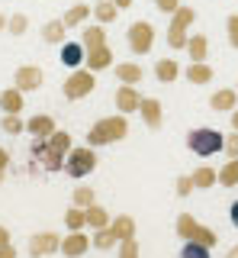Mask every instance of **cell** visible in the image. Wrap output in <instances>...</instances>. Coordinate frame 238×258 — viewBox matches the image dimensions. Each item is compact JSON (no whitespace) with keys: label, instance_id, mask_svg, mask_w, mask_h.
I'll list each match as a JSON object with an SVG mask.
<instances>
[{"label":"cell","instance_id":"cell-5","mask_svg":"<svg viewBox=\"0 0 238 258\" xmlns=\"http://www.w3.org/2000/svg\"><path fill=\"white\" fill-rule=\"evenodd\" d=\"M177 236H180V239H187V242H203V245H209V248L219 242L216 232L206 229V226H200L190 213H180V216H177Z\"/></svg>","mask_w":238,"mask_h":258},{"label":"cell","instance_id":"cell-29","mask_svg":"<svg viewBox=\"0 0 238 258\" xmlns=\"http://www.w3.org/2000/svg\"><path fill=\"white\" fill-rule=\"evenodd\" d=\"M81 42H84V48H97V45H106V32H103L100 26H90V29H84Z\"/></svg>","mask_w":238,"mask_h":258},{"label":"cell","instance_id":"cell-17","mask_svg":"<svg viewBox=\"0 0 238 258\" xmlns=\"http://www.w3.org/2000/svg\"><path fill=\"white\" fill-rule=\"evenodd\" d=\"M0 110L4 113H20L23 110V91L20 87H10V91L0 94Z\"/></svg>","mask_w":238,"mask_h":258},{"label":"cell","instance_id":"cell-46","mask_svg":"<svg viewBox=\"0 0 238 258\" xmlns=\"http://www.w3.org/2000/svg\"><path fill=\"white\" fill-rule=\"evenodd\" d=\"M232 226H238V200L232 204Z\"/></svg>","mask_w":238,"mask_h":258},{"label":"cell","instance_id":"cell-1","mask_svg":"<svg viewBox=\"0 0 238 258\" xmlns=\"http://www.w3.org/2000/svg\"><path fill=\"white\" fill-rule=\"evenodd\" d=\"M126 133H129V123H126V113H119V116H106V119H97V123L90 126V133H87V145H109V142H119L126 139Z\"/></svg>","mask_w":238,"mask_h":258},{"label":"cell","instance_id":"cell-44","mask_svg":"<svg viewBox=\"0 0 238 258\" xmlns=\"http://www.w3.org/2000/svg\"><path fill=\"white\" fill-rule=\"evenodd\" d=\"M0 258H17V248H13V245H4V248H0Z\"/></svg>","mask_w":238,"mask_h":258},{"label":"cell","instance_id":"cell-12","mask_svg":"<svg viewBox=\"0 0 238 258\" xmlns=\"http://www.w3.org/2000/svg\"><path fill=\"white\" fill-rule=\"evenodd\" d=\"M42 42H49V45H65L68 42V26H65V20H49L42 26Z\"/></svg>","mask_w":238,"mask_h":258},{"label":"cell","instance_id":"cell-43","mask_svg":"<svg viewBox=\"0 0 238 258\" xmlns=\"http://www.w3.org/2000/svg\"><path fill=\"white\" fill-rule=\"evenodd\" d=\"M7 168H10V152L0 149V171H7Z\"/></svg>","mask_w":238,"mask_h":258},{"label":"cell","instance_id":"cell-3","mask_svg":"<svg viewBox=\"0 0 238 258\" xmlns=\"http://www.w3.org/2000/svg\"><path fill=\"white\" fill-rule=\"evenodd\" d=\"M97 168V155H93V145H77L65 155V171L68 177H87Z\"/></svg>","mask_w":238,"mask_h":258},{"label":"cell","instance_id":"cell-49","mask_svg":"<svg viewBox=\"0 0 238 258\" xmlns=\"http://www.w3.org/2000/svg\"><path fill=\"white\" fill-rule=\"evenodd\" d=\"M232 126H235V133H238V110L232 113Z\"/></svg>","mask_w":238,"mask_h":258},{"label":"cell","instance_id":"cell-28","mask_svg":"<svg viewBox=\"0 0 238 258\" xmlns=\"http://www.w3.org/2000/svg\"><path fill=\"white\" fill-rule=\"evenodd\" d=\"M219 184L222 187H235L238 184V158H228V165L219 171Z\"/></svg>","mask_w":238,"mask_h":258},{"label":"cell","instance_id":"cell-22","mask_svg":"<svg viewBox=\"0 0 238 258\" xmlns=\"http://www.w3.org/2000/svg\"><path fill=\"white\" fill-rule=\"evenodd\" d=\"M113 220H109V213L103 207H97V204H90L87 207V226H93V229H103V226H109Z\"/></svg>","mask_w":238,"mask_h":258},{"label":"cell","instance_id":"cell-7","mask_svg":"<svg viewBox=\"0 0 238 258\" xmlns=\"http://www.w3.org/2000/svg\"><path fill=\"white\" fill-rule=\"evenodd\" d=\"M152 45H155V26H152V23H145V20L132 23V26H129V48H132V52H136V55H148Z\"/></svg>","mask_w":238,"mask_h":258},{"label":"cell","instance_id":"cell-13","mask_svg":"<svg viewBox=\"0 0 238 258\" xmlns=\"http://www.w3.org/2000/svg\"><path fill=\"white\" fill-rule=\"evenodd\" d=\"M61 64H65V68H77V64H81L84 58H87V48H84V42H65L61 45Z\"/></svg>","mask_w":238,"mask_h":258},{"label":"cell","instance_id":"cell-8","mask_svg":"<svg viewBox=\"0 0 238 258\" xmlns=\"http://www.w3.org/2000/svg\"><path fill=\"white\" fill-rule=\"evenodd\" d=\"M13 81H17L13 87H20L23 94H26V91H39V87H42V81H45V71L36 68V64H23V68H17Z\"/></svg>","mask_w":238,"mask_h":258},{"label":"cell","instance_id":"cell-32","mask_svg":"<svg viewBox=\"0 0 238 258\" xmlns=\"http://www.w3.org/2000/svg\"><path fill=\"white\" fill-rule=\"evenodd\" d=\"M65 223H68V229H71V232L84 229V226H87V210H84V207L68 210V213H65Z\"/></svg>","mask_w":238,"mask_h":258},{"label":"cell","instance_id":"cell-41","mask_svg":"<svg viewBox=\"0 0 238 258\" xmlns=\"http://www.w3.org/2000/svg\"><path fill=\"white\" fill-rule=\"evenodd\" d=\"M190 190H193V177L187 174V177H180V181H177V194H180V197H187Z\"/></svg>","mask_w":238,"mask_h":258},{"label":"cell","instance_id":"cell-38","mask_svg":"<svg viewBox=\"0 0 238 258\" xmlns=\"http://www.w3.org/2000/svg\"><path fill=\"white\" fill-rule=\"evenodd\" d=\"M119 258H139V245H136V236L119 242Z\"/></svg>","mask_w":238,"mask_h":258},{"label":"cell","instance_id":"cell-47","mask_svg":"<svg viewBox=\"0 0 238 258\" xmlns=\"http://www.w3.org/2000/svg\"><path fill=\"white\" fill-rule=\"evenodd\" d=\"M113 4L119 7V10H126V7H132V0H113Z\"/></svg>","mask_w":238,"mask_h":258},{"label":"cell","instance_id":"cell-24","mask_svg":"<svg viewBox=\"0 0 238 258\" xmlns=\"http://www.w3.org/2000/svg\"><path fill=\"white\" fill-rule=\"evenodd\" d=\"M87 16H90V7H87V4H77V7H71V10L65 13V26L74 29V26H81Z\"/></svg>","mask_w":238,"mask_h":258},{"label":"cell","instance_id":"cell-25","mask_svg":"<svg viewBox=\"0 0 238 258\" xmlns=\"http://www.w3.org/2000/svg\"><path fill=\"white\" fill-rule=\"evenodd\" d=\"M0 129H4V133H10V136H20V133H26V123L20 119V113H4Z\"/></svg>","mask_w":238,"mask_h":258},{"label":"cell","instance_id":"cell-36","mask_svg":"<svg viewBox=\"0 0 238 258\" xmlns=\"http://www.w3.org/2000/svg\"><path fill=\"white\" fill-rule=\"evenodd\" d=\"M29 26V16L26 13H13L10 20H7V32H13V36H23Z\"/></svg>","mask_w":238,"mask_h":258},{"label":"cell","instance_id":"cell-39","mask_svg":"<svg viewBox=\"0 0 238 258\" xmlns=\"http://www.w3.org/2000/svg\"><path fill=\"white\" fill-rule=\"evenodd\" d=\"M225 26H228V45L238 48V16H228Z\"/></svg>","mask_w":238,"mask_h":258},{"label":"cell","instance_id":"cell-50","mask_svg":"<svg viewBox=\"0 0 238 258\" xmlns=\"http://www.w3.org/2000/svg\"><path fill=\"white\" fill-rule=\"evenodd\" d=\"M0 29H7V16L4 13H0Z\"/></svg>","mask_w":238,"mask_h":258},{"label":"cell","instance_id":"cell-27","mask_svg":"<svg viewBox=\"0 0 238 258\" xmlns=\"http://www.w3.org/2000/svg\"><path fill=\"white\" fill-rule=\"evenodd\" d=\"M39 161H42L45 171H61V168H65V155H58L55 149H45L42 155H39Z\"/></svg>","mask_w":238,"mask_h":258},{"label":"cell","instance_id":"cell-4","mask_svg":"<svg viewBox=\"0 0 238 258\" xmlns=\"http://www.w3.org/2000/svg\"><path fill=\"white\" fill-rule=\"evenodd\" d=\"M97 71H90V68H74L68 75V81H65V87H61V94L68 97V100H81V97H87L97 87Z\"/></svg>","mask_w":238,"mask_h":258},{"label":"cell","instance_id":"cell-14","mask_svg":"<svg viewBox=\"0 0 238 258\" xmlns=\"http://www.w3.org/2000/svg\"><path fill=\"white\" fill-rule=\"evenodd\" d=\"M87 68L90 71H103V68H109L113 64V52H109L106 45H97V48H87Z\"/></svg>","mask_w":238,"mask_h":258},{"label":"cell","instance_id":"cell-51","mask_svg":"<svg viewBox=\"0 0 238 258\" xmlns=\"http://www.w3.org/2000/svg\"><path fill=\"white\" fill-rule=\"evenodd\" d=\"M0 184H4V171H0Z\"/></svg>","mask_w":238,"mask_h":258},{"label":"cell","instance_id":"cell-9","mask_svg":"<svg viewBox=\"0 0 238 258\" xmlns=\"http://www.w3.org/2000/svg\"><path fill=\"white\" fill-rule=\"evenodd\" d=\"M52 252H61V239L55 232H36L29 239V255L33 258H42V255H52Z\"/></svg>","mask_w":238,"mask_h":258},{"label":"cell","instance_id":"cell-33","mask_svg":"<svg viewBox=\"0 0 238 258\" xmlns=\"http://www.w3.org/2000/svg\"><path fill=\"white\" fill-rule=\"evenodd\" d=\"M190 177H193L196 187H212V184L219 181V171H212V168H196V171L190 174Z\"/></svg>","mask_w":238,"mask_h":258},{"label":"cell","instance_id":"cell-11","mask_svg":"<svg viewBox=\"0 0 238 258\" xmlns=\"http://www.w3.org/2000/svg\"><path fill=\"white\" fill-rule=\"evenodd\" d=\"M116 107H119V113H132V110L142 107V97H139V91H136V84L116 87Z\"/></svg>","mask_w":238,"mask_h":258},{"label":"cell","instance_id":"cell-30","mask_svg":"<svg viewBox=\"0 0 238 258\" xmlns=\"http://www.w3.org/2000/svg\"><path fill=\"white\" fill-rule=\"evenodd\" d=\"M187 52L193 61H206V36H190L187 39Z\"/></svg>","mask_w":238,"mask_h":258},{"label":"cell","instance_id":"cell-42","mask_svg":"<svg viewBox=\"0 0 238 258\" xmlns=\"http://www.w3.org/2000/svg\"><path fill=\"white\" fill-rule=\"evenodd\" d=\"M155 7L161 13H174V10H177V0H155Z\"/></svg>","mask_w":238,"mask_h":258},{"label":"cell","instance_id":"cell-15","mask_svg":"<svg viewBox=\"0 0 238 258\" xmlns=\"http://www.w3.org/2000/svg\"><path fill=\"white\" fill-rule=\"evenodd\" d=\"M26 133H33L36 139H49V136L55 133V119L45 116V113H39V116L26 119Z\"/></svg>","mask_w":238,"mask_h":258},{"label":"cell","instance_id":"cell-20","mask_svg":"<svg viewBox=\"0 0 238 258\" xmlns=\"http://www.w3.org/2000/svg\"><path fill=\"white\" fill-rule=\"evenodd\" d=\"M187 81H193V84H206V81H212V68L206 61H193L187 68Z\"/></svg>","mask_w":238,"mask_h":258},{"label":"cell","instance_id":"cell-35","mask_svg":"<svg viewBox=\"0 0 238 258\" xmlns=\"http://www.w3.org/2000/svg\"><path fill=\"white\" fill-rule=\"evenodd\" d=\"M180 258H209V245H203V242H187V245L180 248Z\"/></svg>","mask_w":238,"mask_h":258},{"label":"cell","instance_id":"cell-26","mask_svg":"<svg viewBox=\"0 0 238 258\" xmlns=\"http://www.w3.org/2000/svg\"><path fill=\"white\" fill-rule=\"evenodd\" d=\"M116 242H119V239H116V232L109 229V226H103V229H93V245L103 248V252H106V248H113Z\"/></svg>","mask_w":238,"mask_h":258},{"label":"cell","instance_id":"cell-37","mask_svg":"<svg viewBox=\"0 0 238 258\" xmlns=\"http://www.w3.org/2000/svg\"><path fill=\"white\" fill-rule=\"evenodd\" d=\"M93 204V187H87V184H84V187H77L74 190V207H90Z\"/></svg>","mask_w":238,"mask_h":258},{"label":"cell","instance_id":"cell-23","mask_svg":"<svg viewBox=\"0 0 238 258\" xmlns=\"http://www.w3.org/2000/svg\"><path fill=\"white\" fill-rule=\"evenodd\" d=\"M235 97H238V91H216L212 94V100H209V107L212 110H232L235 107Z\"/></svg>","mask_w":238,"mask_h":258},{"label":"cell","instance_id":"cell-2","mask_svg":"<svg viewBox=\"0 0 238 258\" xmlns=\"http://www.w3.org/2000/svg\"><path fill=\"white\" fill-rule=\"evenodd\" d=\"M187 149L206 158V155H216L219 149H225V139H222V133H216V129H190Z\"/></svg>","mask_w":238,"mask_h":258},{"label":"cell","instance_id":"cell-6","mask_svg":"<svg viewBox=\"0 0 238 258\" xmlns=\"http://www.w3.org/2000/svg\"><path fill=\"white\" fill-rule=\"evenodd\" d=\"M193 10L190 7H177L174 10V20H171V29H168V42L171 48H187V26L193 23Z\"/></svg>","mask_w":238,"mask_h":258},{"label":"cell","instance_id":"cell-34","mask_svg":"<svg viewBox=\"0 0 238 258\" xmlns=\"http://www.w3.org/2000/svg\"><path fill=\"white\" fill-rule=\"evenodd\" d=\"M119 13L116 4H93V16H97V23H113Z\"/></svg>","mask_w":238,"mask_h":258},{"label":"cell","instance_id":"cell-48","mask_svg":"<svg viewBox=\"0 0 238 258\" xmlns=\"http://www.w3.org/2000/svg\"><path fill=\"white\" fill-rule=\"evenodd\" d=\"M225 258H238V245H235V248H228V255H225Z\"/></svg>","mask_w":238,"mask_h":258},{"label":"cell","instance_id":"cell-40","mask_svg":"<svg viewBox=\"0 0 238 258\" xmlns=\"http://www.w3.org/2000/svg\"><path fill=\"white\" fill-rule=\"evenodd\" d=\"M225 155H228V158H238V133H232V136L225 139Z\"/></svg>","mask_w":238,"mask_h":258},{"label":"cell","instance_id":"cell-45","mask_svg":"<svg viewBox=\"0 0 238 258\" xmlns=\"http://www.w3.org/2000/svg\"><path fill=\"white\" fill-rule=\"evenodd\" d=\"M10 245V232H7V226H0V248Z\"/></svg>","mask_w":238,"mask_h":258},{"label":"cell","instance_id":"cell-31","mask_svg":"<svg viewBox=\"0 0 238 258\" xmlns=\"http://www.w3.org/2000/svg\"><path fill=\"white\" fill-rule=\"evenodd\" d=\"M49 149H55L58 155H68L71 152V133H58V129H55L49 136Z\"/></svg>","mask_w":238,"mask_h":258},{"label":"cell","instance_id":"cell-19","mask_svg":"<svg viewBox=\"0 0 238 258\" xmlns=\"http://www.w3.org/2000/svg\"><path fill=\"white\" fill-rule=\"evenodd\" d=\"M109 229L116 232V239H119V242L136 236V223H132V216H116V220L109 223Z\"/></svg>","mask_w":238,"mask_h":258},{"label":"cell","instance_id":"cell-16","mask_svg":"<svg viewBox=\"0 0 238 258\" xmlns=\"http://www.w3.org/2000/svg\"><path fill=\"white\" fill-rule=\"evenodd\" d=\"M142 116H145V126L148 129H161V103L155 97H142Z\"/></svg>","mask_w":238,"mask_h":258},{"label":"cell","instance_id":"cell-18","mask_svg":"<svg viewBox=\"0 0 238 258\" xmlns=\"http://www.w3.org/2000/svg\"><path fill=\"white\" fill-rule=\"evenodd\" d=\"M177 75H180V68H177V61H174V58H161V61L155 64V78L161 81V84H171Z\"/></svg>","mask_w":238,"mask_h":258},{"label":"cell","instance_id":"cell-21","mask_svg":"<svg viewBox=\"0 0 238 258\" xmlns=\"http://www.w3.org/2000/svg\"><path fill=\"white\" fill-rule=\"evenodd\" d=\"M116 78L123 81V84H139V81H142V68H139V64H132V61H123L116 68Z\"/></svg>","mask_w":238,"mask_h":258},{"label":"cell","instance_id":"cell-10","mask_svg":"<svg viewBox=\"0 0 238 258\" xmlns=\"http://www.w3.org/2000/svg\"><path fill=\"white\" fill-rule=\"evenodd\" d=\"M87 248H90V239H87L81 229L61 239V255H65V258H81V255L87 252Z\"/></svg>","mask_w":238,"mask_h":258}]
</instances>
